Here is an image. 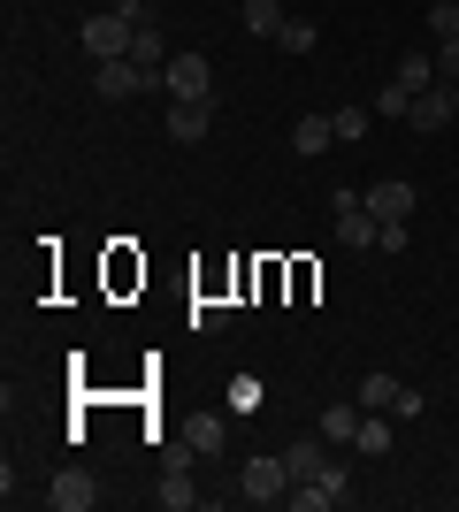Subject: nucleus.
Wrapping results in <instances>:
<instances>
[{
	"label": "nucleus",
	"instance_id": "20e7f679",
	"mask_svg": "<svg viewBox=\"0 0 459 512\" xmlns=\"http://www.w3.org/2000/svg\"><path fill=\"white\" fill-rule=\"evenodd\" d=\"M153 85H161V77H146L131 54H123V62H100V69H92V92H100V100H131V92H153Z\"/></svg>",
	"mask_w": 459,
	"mask_h": 512
},
{
	"label": "nucleus",
	"instance_id": "f03ea898",
	"mask_svg": "<svg viewBox=\"0 0 459 512\" xmlns=\"http://www.w3.org/2000/svg\"><path fill=\"white\" fill-rule=\"evenodd\" d=\"M238 497H245V505H276V497H291V467H284V459H245V467H238Z\"/></svg>",
	"mask_w": 459,
	"mask_h": 512
},
{
	"label": "nucleus",
	"instance_id": "f257e3e1",
	"mask_svg": "<svg viewBox=\"0 0 459 512\" xmlns=\"http://www.w3.org/2000/svg\"><path fill=\"white\" fill-rule=\"evenodd\" d=\"M131 39H138V23L123 16V8H108V16H85V23H77V46H85L92 62H123V54H131Z\"/></svg>",
	"mask_w": 459,
	"mask_h": 512
},
{
	"label": "nucleus",
	"instance_id": "6e6552de",
	"mask_svg": "<svg viewBox=\"0 0 459 512\" xmlns=\"http://www.w3.org/2000/svg\"><path fill=\"white\" fill-rule=\"evenodd\" d=\"M368 214L375 222H414V184H391V176L368 184Z\"/></svg>",
	"mask_w": 459,
	"mask_h": 512
},
{
	"label": "nucleus",
	"instance_id": "6ab92c4d",
	"mask_svg": "<svg viewBox=\"0 0 459 512\" xmlns=\"http://www.w3.org/2000/svg\"><path fill=\"white\" fill-rule=\"evenodd\" d=\"M375 230H383V222H375L368 207H352V214H337V237H345V245H375Z\"/></svg>",
	"mask_w": 459,
	"mask_h": 512
},
{
	"label": "nucleus",
	"instance_id": "2eb2a0df",
	"mask_svg": "<svg viewBox=\"0 0 459 512\" xmlns=\"http://www.w3.org/2000/svg\"><path fill=\"white\" fill-rule=\"evenodd\" d=\"M391 77H398L406 92H429V85H437V62H429V54H398Z\"/></svg>",
	"mask_w": 459,
	"mask_h": 512
},
{
	"label": "nucleus",
	"instance_id": "b1692460",
	"mask_svg": "<svg viewBox=\"0 0 459 512\" xmlns=\"http://www.w3.org/2000/svg\"><path fill=\"white\" fill-rule=\"evenodd\" d=\"M429 31H437V39H459V0H437V8H429Z\"/></svg>",
	"mask_w": 459,
	"mask_h": 512
},
{
	"label": "nucleus",
	"instance_id": "aec40b11",
	"mask_svg": "<svg viewBox=\"0 0 459 512\" xmlns=\"http://www.w3.org/2000/svg\"><path fill=\"white\" fill-rule=\"evenodd\" d=\"M314 39H322V31H314L306 16H284V31H276V46H284V54H314Z\"/></svg>",
	"mask_w": 459,
	"mask_h": 512
},
{
	"label": "nucleus",
	"instance_id": "a211bd4d",
	"mask_svg": "<svg viewBox=\"0 0 459 512\" xmlns=\"http://www.w3.org/2000/svg\"><path fill=\"white\" fill-rule=\"evenodd\" d=\"M352 451H360V459H383V451H391V428H383V413H368V421H360Z\"/></svg>",
	"mask_w": 459,
	"mask_h": 512
},
{
	"label": "nucleus",
	"instance_id": "f3484780",
	"mask_svg": "<svg viewBox=\"0 0 459 512\" xmlns=\"http://www.w3.org/2000/svg\"><path fill=\"white\" fill-rule=\"evenodd\" d=\"M284 467H291V490H299V482H314L329 459H322V444H291V451H284Z\"/></svg>",
	"mask_w": 459,
	"mask_h": 512
},
{
	"label": "nucleus",
	"instance_id": "4be33fe9",
	"mask_svg": "<svg viewBox=\"0 0 459 512\" xmlns=\"http://www.w3.org/2000/svg\"><path fill=\"white\" fill-rule=\"evenodd\" d=\"M406 107H414V92L391 77V85H383V100H375V115H383V123H406Z\"/></svg>",
	"mask_w": 459,
	"mask_h": 512
},
{
	"label": "nucleus",
	"instance_id": "39448f33",
	"mask_svg": "<svg viewBox=\"0 0 459 512\" xmlns=\"http://www.w3.org/2000/svg\"><path fill=\"white\" fill-rule=\"evenodd\" d=\"M46 505H54V512H92V505H100V490H92L85 467H62L54 482H46Z\"/></svg>",
	"mask_w": 459,
	"mask_h": 512
},
{
	"label": "nucleus",
	"instance_id": "bb28decb",
	"mask_svg": "<svg viewBox=\"0 0 459 512\" xmlns=\"http://www.w3.org/2000/svg\"><path fill=\"white\" fill-rule=\"evenodd\" d=\"M452 107H459V85H452Z\"/></svg>",
	"mask_w": 459,
	"mask_h": 512
},
{
	"label": "nucleus",
	"instance_id": "0eeeda50",
	"mask_svg": "<svg viewBox=\"0 0 459 512\" xmlns=\"http://www.w3.org/2000/svg\"><path fill=\"white\" fill-rule=\"evenodd\" d=\"M406 123H414V130H444V123H459V107H452V85H429V92H414V107H406Z\"/></svg>",
	"mask_w": 459,
	"mask_h": 512
},
{
	"label": "nucleus",
	"instance_id": "9d476101",
	"mask_svg": "<svg viewBox=\"0 0 459 512\" xmlns=\"http://www.w3.org/2000/svg\"><path fill=\"white\" fill-rule=\"evenodd\" d=\"M322 146H337V123H329V115H306V123H291V153H306V161H314Z\"/></svg>",
	"mask_w": 459,
	"mask_h": 512
},
{
	"label": "nucleus",
	"instance_id": "9b49d317",
	"mask_svg": "<svg viewBox=\"0 0 459 512\" xmlns=\"http://www.w3.org/2000/svg\"><path fill=\"white\" fill-rule=\"evenodd\" d=\"M360 421H368V413H360V398H352V406H322V444H352V436H360Z\"/></svg>",
	"mask_w": 459,
	"mask_h": 512
},
{
	"label": "nucleus",
	"instance_id": "ddd939ff",
	"mask_svg": "<svg viewBox=\"0 0 459 512\" xmlns=\"http://www.w3.org/2000/svg\"><path fill=\"white\" fill-rule=\"evenodd\" d=\"M398 390H406V383H391L383 367H375V375H360V413H391V406H398Z\"/></svg>",
	"mask_w": 459,
	"mask_h": 512
},
{
	"label": "nucleus",
	"instance_id": "7ed1b4c3",
	"mask_svg": "<svg viewBox=\"0 0 459 512\" xmlns=\"http://www.w3.org/2000/svg\"><path fill=\"white\" fill-rule=\"evenodd\" d=\"M161 85H169V100H207V92H215V69H207V54H169Z\"/></svg>",
	"mask_w": 459,
	"mask_h": 512
},
{
	"label": "nucleus",
	"instance_id": "423d86ee",
	"mask_svg": "<svg viewBox=\"0 0 459 512\" xmlns=\"http://www.w3.org/2000/svg\"><path fill=\"white\" fill-rule=\"evenodd\" d=\"M345 497H352L345 467H322L314 482H299V490H291V505H299V512H329V505H345Z\"/></svg>",
	"mask_w": 459,
	"mask_h": 512
},
{
	"label": "nucleus",
	"instance_id": "a878e982",
	"mask_svg": "<svg viewBox=\"0 0 459 512\" xmlns=\"http://www.w3.org/2000/svg\"><path fill=\"white\" fill-rule=\"evenodd\" d=\"M437 85H459V39H444V54H437Z\"/></svg>",
	"mask_w": 459,
	"mask_h": 512
},
{
	"label": "nucleus",
	"instance_id": "4468645a",
	"mask_svg": "<svg viewBox=\"0 0 459 512\" xmlns=\"http://www.w3.org/2000/svg\"><path fill=\"white\" fill-rule=\"evenodd\" d=\"M153 497H161L169 512H192L199 505V490H192V474H184V467H161V490H153Z\"/></svg>",
	"mask_w": 459,
	"mask_h": 512
},
{
	"label": "nucleus",
	"instance_id": "1a4fd4ad",
	"mask_svg": "<svg viewBox=\"0 0 459 512\" xmlns=\"http://www.w3.org/2000/svg\"><path fill=\"white\" fill-rule=\"evenodd\" d=\"M169 138L176 146H199V138H207V100H176L169 107Z\"/></svg>",
	"mask_w": 459,
	"mask_h": 512
},
{
	"label": "nucleus",
	"instance_id": "f8f14e48",
	"mask_svg": "<svg viewBox=\"0 0 459 512\" xmlns=\"http://www.w3.org/2000/svg\"><path fill=\"white\" fill-rule=\"evenodd\" d=\"M184 436H192V451H199V459H215V451L230 444V421H222V413H199V421L184 428Z\"/></svg>",
	"mask_w": 459,
	"mask_h": 512
},
{
	"label": "nucleus",
	"instance_id": "5701e85b",
	"mask_svg": "<svg viewBox=\"0 0 459 512\" xmlns=\"http://www.w3.org/2000/svg\"><path fill=\"white\" fill-rule=\"evenodd\" d=\"M192 329H199V337H215V329H230V306H222V299H199V306H192Z\"/></svg>",
	"mask_w": 459,
	"mask_h": 512
},
{
	"label": "nucleus",
	"instance_id": "412c9836",
	"mask_svg": "<svg viewBox=\"0 0 459 512\" xmlns=\"http://www.w3.org/2000/svg\"><path fill=\"white\" fill-rule=\"evenodd\" d=\"M329 123H337V138H368V123H375V107H337V115H329Z\"/></svg>",
	"mask_w": 459,
	"mask_h": 512
},
{
	"label": "nucleus",
	"instance_id": "393cba45",
	"mask_svg": "<svg viewBox=\"0 0 459 512\" xmlns=\"http://www.w3.org/2000/svg\"><path fill=\"white\" fill-rule=\"evenodd\" d=\"M375 245H383V253H406V245H414V230H406V222H383V230H375Z\"/></svg>",
	"mask_w": 459,
	"mask_h": 512
},
{
	"label": "nucleus",
	"instance_id": "dca6fc26",
	"mask_svg": "<svg viewBox=\"0 0 459 512\" xmlns=\"http://www.w3.org/2000/svg\"><path fill=\"white\" fill-rule=\"evenodd\" d=\"M245 31H253V39H276V31H284V0H245Z\"/></svg>",
	"mask_w": 459,
	"mask_h": 512
}]
</instances>
